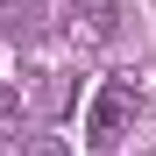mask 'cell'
<instances>
[{"label": "cell", "mask_w": 156, "mask_h": 156, "mask_svg": "<svg viewBox=\"0 0 156 156\" xmlns=\"http://www.w3.org/2000/svg\"><path fill=\"white\" fill-rule=\"evenodd\" d=\"M21 128V85H0V142Z\"/></svg>", "instance_id": "3957f363"}, {"label": "cell", "mask_w": 156, "mask_h": 156, "mask_svg": "<svg viewBox=\"0 0 156 156\" xmlns=\"http://www.w3.org/2000/svg\"><path fill=\"white\" fill-rule=\"evenodd\" d=\"M114 21H121V7H114V0H92V7L71 21V29L85 36V43H107V36H114Z\"/></svg>", "instance_id": "7a4b0ae2"}, {"label": "cell", "mask_w": 156, "mask_h": 156, "mask_svg": "<svg viewBox=\"0 0 156 156\" xmlns=\"http://www.w3.org/2000/svg\"><path fill=\"white\" fill-rule=\"evenodd\" d=\"M135 114H142L135 78H99V92H92V107H85V142L92 149H114L128 128H135Z\"/></svg>", "instance_id": "6da1fadb"}, {"label": "cell", "mask_w": 156, "mask_h": 156, "mask_svg": "<svg viewBox=\"0 0 156 156\" xmlns=\"http://www.w3.org/2000/svg\"><path fill=\"white\" fill-rule=\"evenodd\" d=\"M29 156H71V149H64L57 135H36V142H29Z\"/></svg>", "instance_id": "277c9868"}]
</instances>
